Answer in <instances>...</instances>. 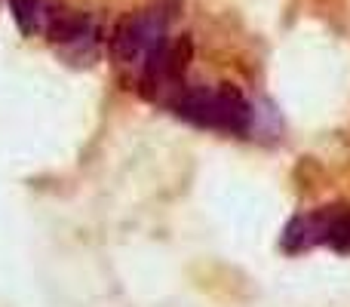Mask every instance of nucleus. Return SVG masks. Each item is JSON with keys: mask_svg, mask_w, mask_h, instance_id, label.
Returning a JSON list of instances; mask_svg holds the SVG:
<instances>
[{"mask_svg": "<svg viewBox=\"0 0 350 307\" xmlns=\"http://www.w3.org/2000/svg\"><path fill=\"white\" fill-rule=\"evenodd\" d=\"M172 111L181 120L212 133L243 135L252 126V105L234 86H193L170 98Z\"/></svg>", "mask_w": 350, "mask_h": 307, "instance_id": "obj_1", "label": "nucleus"}, {"mask_svg": "<svg viewBox=\"0 0 350 307\" xmlns=\"http://www.w3.org/2000/svg\"><path fill=\"white\" fill-rule=\"evenodd\" d=\"M166 40V16L157 10L133 12L120 18L111 34V55L126 68H145V62L160 49Z\"/></svg>", "mask_w": 350, "mask_h": 307, "instance_id": "obj_2", "label": "nucleus"}, {"mask_svg": "<svg viewBox=\"0 0 350 307\" xmlns=\"http://www.w3.org/2000/svg\"><path fill=\"white\" fill-rule=\"evenodd\" d=\"M46 34L65 49H90L98 40V25L80 12H59Z\"/></svg>", "mask_w": 350, "mask_h": 307, "instance_id": "obj_3", "label": "nucleus"}, {"mask_svg": "<svg viewBox=\"0 0 350 307\" xmlns=\"http://www.w3.org/2000/svg\"><path fill=\"white\" fill-rule=\"evenodd\" d=\"M10 10L16 25L22 28V34H40V31L46 34L53 18L59 16L46 0H10Z\"/></svg>", "mask_w": 350, "mask_h": 307, "instance_id": "obj_4", "label": "nucleus"}, {"mask_svg": "<svg viewBox=\"0 0 350 307\" xmlns=\"http://www.w3.org/2000/svg\"><path fill=\"white\" fill-rule=\"evenodd\" d=\"M323 243H329L338 252H350V212H326V237Z\"/></svg>", "mask_w": 350, "mask_h": 307, "instance_id": "obj_5", "label": "nucleus"}]
</instances>
